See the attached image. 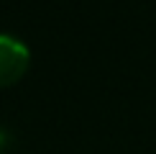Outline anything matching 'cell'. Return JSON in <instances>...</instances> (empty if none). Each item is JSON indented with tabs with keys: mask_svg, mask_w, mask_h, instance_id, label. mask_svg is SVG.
Instances as JSON below:
<instances>
[{
	"mask_svg": "<svg viewBox=\"0 0 156 154\" xmlns=\"http://www.w3.org/2000/svg\"><path fill=\"white\" fill-rule=\"evenodd\" d=\"M31 64L28 46L16 36L0 34V87H8L26 75Z\"/></svg>",
	"mask_w": 156,
	"mask_h": 154,
	"instance_id": "6da1fadb",
	"label": "cell"
},
{
	"mask_svg": "<svg viewBox=\"0 0 156 154\" xmlns=\"http://www.w3.org/2000/svg\"><path fill=\"white\" fill-rule=\"evenodd\" d=\"M5 149H8V136L0 131V154H5Z\"/></svg>",
	"mask_w": 156,
	"mask_h": 154,
	"instance_id": "7a4b0ae2",
	"label": "cell"
}]
</instances>
